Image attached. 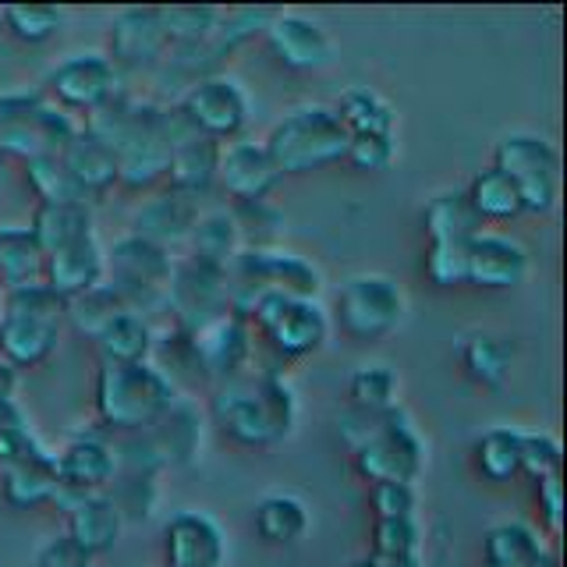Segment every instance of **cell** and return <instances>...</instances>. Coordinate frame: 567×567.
<instances>
[{"mask_svg":"<svg viewBox=\"0 0 567 567\" xmlns=\"http://www.w3.org/2000/svg\"><path fill=\"white\" fill-rule=\"evenodd\" d=\"M217 156H220V142H213L199 132L177 142L167 164V188L192 195V199H206L213 185H217Z\"/></svg>","mask_w":567,"mask_h":567,"instance_id":"cell-25","label":"cell"},{"mask_svg":"<svg viewBox=\"0 0 567 567\" xmlns=\"http://www.w3.org/2000/svg\"><path fill=\"white\" fill-rule=\"evenodd\" d=\"M0 164H4V146H0Z\"/></svg>","mask_w":567,"mask_h":567,"instance_id":"cell-55","label":"cell"},{"mask_svg":"<svg viewBox=\"0 0 567 567\" xmlns=\"http://www.w3.org/2000/svg\"><path fill=\"white\" fill-rule=\"evenodd\" d=\"M58 504L68 511V536L93 557L111 554L121 536V514L106 493H89V496H64L58 493Z\"/></svg>","mask_w":567,"mask_h":567,"instance_id":"cell-23","label":"cell"},{"mask_svg":"<svg viewBox=\"0 0 567 567\" xmlns=\"http://www.w3.org/2000/svg\"><path fill=\"white\" fill-rule=\"evenodd\" d=\"M195 220H199V199H192V195H182L174 188H164V192L150 195V199L135 209L132 235L146 238L171 252V248L188 241Z\"/></svg>","mask_w":567,"mask_h":567,"instance_id":"cell-18","label":"cell"},{"mask_svg":"<svg viewBox=\"0 0 567 567\" xmlns=\"http://www.w3.org/2000/svg\"><path fill=\"white\" fill-rule=\"evenodd\" d=\"M419 496L412 483H372V511L377 518H415Z\"/></svg>","mask_w":567,"mask_h":567,"instance_id":"cell-50","label":"cell"},{"mask_svg":"<svg viewBox=\"0 0 567 567\" xmlns=\"http://www.w3.org/2000/svg\"><path fill=\"white\" fill-rule=\"evenodd\" d=\"M164 560L167 567H220L224 564V532L203 511L174 514L164 528Z\"/></svg>","mask_w":567,"mask_h":567,"instance_id":"cell-17","label":"cell"},{"mask_svg":"<svg viewBox=\"0 0 567 567\" xmlns=\"http://www.w3.org/2000/svg\"><path fill=\"white\" fill-rule=\"evenodd\" d=\"M372 560L380 567H419L415 518H377V528H372Z\"/></svg>","mask_w":567,"mask_h":567,"instance_id":"cell-38","label":"cell"},{"mask_svg":"<svg viewBox=\"0 0 567 567\" xmlns=\"http://www.w3.org/2000/svg\"><path fill=\"white\" fill-rule=\"evenodd\" d=\"M0 312H25V316H43V319H61L64 323L68 301L61 295H53L43 280H35V284H25V288L4 291Z\"/></svg>","mask_w":567,"mask_h":567,"instance_id":"cell-47","label":"cell"},{"mask_svg":"<svg viewBox=\"0 0 567 567\" xmlns=\"http://www.w3.org/2000/svg\"><path fill=\"white\" fill-rule=\"evenodd\" d=\"M422 227L430 241H472L483 235V220L475 217L465 188L433 195L422 209Z\"/></svg>","mask_w":567,"mask_h":567,"instance_id":"cell-28","label":"cell"},{"mask_svg":"<svg viewBox=\"0 0 567 567\" xmlns=\"http://www.w3.org/2000/svg\"><path fill=\"white\" fill-rule=\"evenodd\" d=\"M156 344V330L150 319H142L135 312H121L114 323H106L103 333L96 337L100 359L114 362V365H135V362H150Z\"/></svg>","mask_w":567,"mask_h":567,"instance_id":"cell-29","label":"cell"},{"mask_svg":"<svg viewBox=\"0 0 567 567\" xmlns=\"http://www.w3.org/2000/svg\"><path fill=\"white\" fill-rule=\"evenodd\" d=\"M351 135L337 121L330 106H298L288 117H280L266 135V153L274 167L284 174H312L341 164L348 156Z\"/></svg>","mask_w":567,"mask_h":567,"instance_id":"cell-3","label":"cell"},{"mask_svg":"<svg viewBox=\"0 0 567 567\" xmlns=\"http://www.w3.org/2000/svg\"><path fill=\"white\" fill-rule=\"evenodd\" d=\"M404 316V291L390 277L362 274L337 291V319L351 341H383Z\"/></svg>","mask_w":567,"mask_h":567,"instance_id":"cell-8","label":"cell"},{"mask_svg":"<svg viewBox=\"0 0 567 567\" xmlns=\"http://www.w3.org/2000/svg\"><path fill=\"white\" fill-rule=\"evenodd\" d=\"M146 433L153 436L159 457H164V468L167 465H188V461L195 457V451H199V443H203V419L192 404L174 401L171 412L159 415Z\"/></svg>","mask_w":567,"mask_h":567,"instance_id":"cell-27","label":"cell"},{"mask_svg":"<svg viewBox=\"0 0 567 567\" xmlns=\"http://www.w3.org/2000/svg\"><path fill=\"white\" fill-rule=\"evenodd\" d=\"M174 277V256L138 235H124L106 252V284L124 298L128 312L150 319L167 312V288Z\"/></svg>","mask_w":567,"mask_h":567,"instance_id":"cell-4","label":"cell"},{"mask_svg":"<svg viewBox=\"0 0 567 567\" xmlns=\"http://www.w3.org/2000/svg\"><path fill=\"white\" fill-rule=\"evenodd\" d=\"M337 121L344 124V132L351 138L359 135H394L398 128V114L380 93H372L369 85H351L341 96V103L333 106Z\"/></svg>","mask_w":567,"mask_h":567,"instance_id":"cell-32","label":"cell"},{"mask_svg":"<svg viewBox=\"0 0 567 567\" xmlns=\"http://www.w3.org/2000/svg\"><path fill=\"white\" fill-rule=\"evenodd\" d=\"M394 156H398L394 135H359V138L348 142L344 164H351L354 171L377 174V171H386L390 164H394Z\"/></svg>","mask_w":567,"mask_h":567,"instance_id":"cell-48","label":"cell"},{"mask_svg":"<svg viewBox=\"0 0 567 567\" xmlns=\"http://www.w3.org/2000/svg\"><path fill=\"white\" fill-rule=\"evenodd\" d=\"M280 182H284V177L274 167V159H270V153H266L262 142L230 138L220 146L217 185L230 195V199H235V206L266 203V195H270Z\"/></svg>","mask_w":567,"mask_h":567,"instance_id":"cell-14","label":"cell"},{"mask_svg":"<svg viewBox=\"0 0 567 567\" xmlns=\"http://www.w3.org/2000/svg\"><path fill=\"white\" fill-rule=\"evenodd\" d=\"M114 475H117V461H114L111 443H103L96 436L71 440L58 454V483H61V493L68 496L100 493L114 483Z\"/></svg>","mask_w":567,"mask_h":567,"instance_id":"cell-20","label":"cell"},{"mask_svg":"<svg viewBox=\"0 0 567 567\" xmlns=\"http://www.w3.org/2000/svg\"><path fill=\"white\" fill-rule=\"evenodd\" d=\"M398 372L390 365H362L354 369V377L348 383V398H351V408H362V412H386V408H394L398 401Z\"/></svg>","mask_w":567,"mask_h":567,"instance_id":"cell-43","label":"cell"},{"mask_svg":"<svg viewBox=\"0 0 567 567\" xmlns=\"http://www.w3.org/2000/svg\"><path fill=\"white\" fill-rule=\"evenodd\" d=\"M61 344V319L0 312V359L11 369L47 362Z\"/></svg>","mask_w":567,"mask_h":567,"instance_id":"cell-22","label":"cell"},{"mask_svg":"<svg viewBox=\"0 0 567 567\" xmlns=\"http://www.w3.org/2000/svg\"><path fill=\"white\" fill-rule=\"evenodd\" d=\"M522 472L539 478L560 475V447L554 436L546 433H522Z\"/></svg>","mask_w":567,"mask_h":567,"instance_id":"cell-49","label":"cell"},{"mask_svg":"<svg viewBox=\"0 0 567 567\" xmlns=\"http://www.w3.org/2000/svg\"><path fill=\"white\" fill-rule=\"evenodd\" d=\"M121 312H128V306H124V298L111 288V284L103 280L100 288L85 291V295H79V298H71L64 319H71V327H75L79 333H85V337H93V341H96V337L103 333V327H106V323H114V319H117Z\"/></svg>","mask_w":567,"mask_h":567,"instance_id":"cell-41","label":"cell"},{"mask_svg":"<svg viewBox=\"0 0 567 567\" xmlns=\"http://www.w3.org/2000/svg\"><path fill=\"white\" fill-rule=\"evenodd\" d=\"M61 489L58 483V457L53 454H35L29 461H18V465L4 468V496L14 507H35L53 501Z\"/></svg>","mask_w":567,"mask_h":567,"instance_id":"cell-31","label":"cell"},{"mask_svg":"<svg viewBox=\"0 0 567 567\" xmlns=\"http://www.w3.org/2000/svg\"><path fill=\"white\" fill-rule=\"evenodd\" d=\"M156 11H159V25H164V35H167V47L206 43L224 14L213 4H171V8H156Z\"/></svg>","mask_w":567,"mask_h":567,"instance_id":"cell-39","label":"cell"},{"mask_svg":"<svg viewBox=\"0 0 567 567\" xmlns=\"http://www.w3.org/2000/svg\"><path fill=\"white\" fill-rule=\"evenodd\" d=\"M493 167L504 171L522 195L525 213H549L560 192V156L539 135L514 132L493 146Z\"/></svg>","mask_w":567,"mask_h":567,"instance_id":"cell-7","label":"cell"},{"mask_svg":"<svg viewBox=\"0 0 567 567\" xmlns=\"http://www.w3.org/2000/svg\"><path fill=\"white\" fill-rule=\"evenodd\" d=\"M536 493H539V511H543L546 525L549 528H560V511H564V501H560V475L539 478Z\"/></svg>","mask_w":567,"mask_h":567,"instance_id":"cell-52","label":"cell"},{"mask_svg":"<svg viewBox=\"0 0 567 567\" xmlns=\"http://www.w3.org/2000/svg\"><path fill=\"white\" fill-rule=\"evenodd\" d=\"M103 280H106V252L100 248L96 238L68 245L61 252L43 259V284L53 295H61L64 301L100 288Z\"/></svg>","mask_w":567,"mask_h":567,"instance_id":"cell-21","label":"cell"},{"mask_svg":"<svg viewBox=\"0 0 567 567\" xmlns=\"http://www.w3.org/2000/svg\"><path fill=\"white\" fill-rule=\"evenodd\" d=\"M47 89L64 111L96 114L121 93V75L106 61V53H75L50 71Z\"/></svg>","mask_w":567,"mask_h":567,"instance_id":"cell-12","label":"cell"},{"mask_svg":"<svg viewBox=\"0 0 567 567\" xmlns=\"http://www.w3.org/2000/svg\"><path fill=\"white\" fill-rule=\"evenodd\" d=\"M461 365H465V372L478 386L496 390V386H504L511 372V348L501 337H489V333L468 337L465 348H461Z\"/></svg>","mask_w":567,"mask_h":567,"instance_id":"cell-40","label":"cell"},{"mask_svg":"<svg viewBox=\"0 0 567 567\" xmlns=\"http://www.w3.org/2000/svg\"><path fill=\"white\" fill-rule=\"evenodd\" d=\"M354 468L369 483H415L425 461V443L401 408H386L377 415L372 430L359 447H351Z\"/></svg>","mask_w":567,"mask_h":567,"instance_id":"cell-5","label":"cell"},{"mask_svg":"<svg viewBox=\"0 0 567 567\" xmlns=\"http://www.w3.org/2000/svg\"><path fill=\"white\" fill-rule=\"evenodd\" d=\"M192 348L195 359H199L203 380L220 383L248 369V359H252V330H248L241 316L224 312L203 330L192 333Z\"/></svg>","mask_w":567,"mask_h":567,"instance_id":"cell-15","label":"cell"},{"mask_svg":"<svg viewBox=\"0 0 567 567\" xmlns=\"http://www.w3.org/2000/svg\"><path fill=\"white\" fill-rule=\"evenodd\" d=\"M209 412L241 447H274L295 430L298 401L280 372L245 369L238 377L217 383Z\"/></svg>","mask_w":567,"mask_h":567,"instance_id":"cell-1","label":"cell"},{"mask_svg":"<svg viewBox=\"0 0 567 567\" xmlns=\"http://www.w3.org/2000/svg\"><path fill=\"white\" fill-rule=\"evenodd\" d=\"M75 132L79 128L61 106H50L43 96H0V146H4V156H53L68 146Z\"/></svg>","mask_w":567,"mask_h":567,"instance_id":"cell-6","label":"cell"},{"mask_svg":"<svg viewBox=\"0 0 567 567\" xmlns=\"http://www.w3.org/2000/svg\"><path fill=\"white\" fill-rule=\"evenodd\" d=\"M167 53V35L156 8H124L111 22V53L117 75H153Z\"/></svg>","mask_w":567,"mask_h":567,"instance_id":"cell-13","label":"cell"},{"mask_svg":"<svg viewBox=\"0 0 567 567\" xmlns=\"http://www.w3.org/2000/svg\"><path fill=\"white\" fill-rule=\"evenodd\" d=\"M483 567H489V564H483Z\"/></svg>","mask_w":567,"mask_h":567,"instance_id":"cell-56","label":"cell"},{"mask_svg":"<svg viewBox=\"0 0 567 567\" xmlns=\"http://www.w3.org/2000/svg\"><path fill=\"white\" fill-rule=\"evenodd\" d=\"M167 312L174 327L195 333L217 316L230 312V274L224 266H209L199 259L174 262V277L167 288Z\"/></svg>","mask_w":567,"mask_h":567,"instance_id":"cell-9","label":"cell"},{"mask_svg":"<svg viewBox=\"0 0 567 567\" xmlns=\"http://www.w3.org/2000/svg\"><path fill=\"white\" fill-rule=\"evenodd\" d=\"M465 195H468V203L475 209V217L483 224L486 220H514V217H522V213H525L518 188H514L511 177L504 171H496L493 164L472 177Z\"/></svg>","mask_w":567,"mask_h":567,"instance_id":"cell-35","label":"cell"},{"mask_svg":"<svg viewBox=\"0 0 567 567\" xmlns=\"http://www.w3.org/2000/svg\"><path fill=\"white\" fill-rule=\"evenodd\" d=\"M256 536L270 546H291L306 536L309 528V511L298 496L288 493H277V496H266V501L256 504Z\"/></svg>","mask_w":567,"mask_h":567,"instance_id":"cell-34","label":"cell"},{"mask_svg":"<svg viewBox=\"0 0 567 567\" xmlns=\"http://www.w3.org/2000/svg\"><path fill=\"white\" fill-rule=\"evenodd\" d=\"M58 156L85 199H103L117 185V153L93 132L79 128Z\"/></svg>","mask_w":567,"mask_h":567,"instance_id":"cell-24","label":"cell"},{"mask_svg":"<svg viewBox=\"0 0 567 567\" xmlns=\"http://www.w3.org/2000/svg\"><path fill=\"white\" fill-rule=\"evenodd\" d=\"M422 270L436 288H457L468 280V241H430Z\"/></svg>","mask_w":567,"mask_h":567,"instance_id":"cell-45","label":"cell"},{"mask_svg":"<svg viewBox=\"0 0 567 567\" xmlns=\"http://www.w3.org/2000/svg\"><path fill=\"white\" fill-rule=\"evenodd\" d=\"M528 274V252L504 235H475L468 241V280L472 288L486 291H507L518 288Z\"/></svg>","mask_w":567,"mask_h":567,"instance_id":"cell-19","label":"cell"},{"mask_svg":"<svg viewBox=\"0 0 567 567\" xmlns=\"http://www.w3.org/2000/svg\"><path fill=\"white\" fill-rule=\"evenodd\" d=\"M549 557L543 554V543L536 532L522 522L496 525L486 532V560L489 567H543Z\"/></svg>","mask_w":567,"mask_h":567,"instance_id":"cell-36","label":"cell"},{"mask_svg":"<svg viewBox=\"0 0 567 567\" xmlns=\"http://www.w3.org/2000/svg\"><path fill=\"white\" fill-rule=\"evenodd\" d=\"M475 468L486 483H511L514 475H522V433L496 425V430L478 436Z\"/></svg>","mask_w":567,"mask_h":567,"instance_id":"cell-37","label":"cell"},{"mask_svg":"<svg viewBox=\"0 0 567 567\" xmlns=\"http://www.w3.org/2000/svg\"><path fill=\"white\" fill-rule=\"evenodd\" d=\"M351 567H380V564H377V560H372V557H369V560H359V564H351Z\"/></svg>","mask_w":567,"mask_h":567,"instance_id":"cell-54","label":"cell"},{"mask_svg":"<svg viewBox=\"0 0 567 567\" xmlns=\"http://www.w3.org/2000/svg\"><path fill=\"white\" fill-rule=\"evenodd\" d=\"M29 235L40 245L43 259L61 252L68 245H79L93 235V209L85 203H40L32 213Z\"/></svg>","mask_w":567,"mask_h":567,"instance_id":"cell-26","label":"cell"},{"mask_svg":"<svg viewBox=\"0 0 567 567\" xmlns=\"http://www.w3.org/2000/svg\"><path fill=\"white\" fill-rule=\"evenodd\" d=\"M188 259H199L209 266H224L230 270V262L241 252V238L230 209H213V213H199L192 235H188Z\"/></svg>","mask_w":567,"mask_h":567,"instance_id":"cell-30","label":"cell"},{"mask_svg":"<svg viewBox=\"0 0 567 567\" xmlns=\"http://www.w3.org/2000/svg\"><path fill=\"white\" fill-rule=\"evenodd\" d=\"M43 280V252L29 227H0V291Z\"/></svg>","mask_w":567,"mask_h":567,"instance_id":"cell-33","label":"cell"},{"mask_svg":"<svg viewBox=\"0 0 567 567\" xmlns=\"http://www.w3.org/2000/svg\"><path fill=\"white\" fill-rule=\"evenodd\" d=\"M262 35L266 47L274 50V58L291 71H319L333 61V40L301 14L277 11Z\"/></svg>","mask_w":567,"mask_h":567,"instance_id":"cell-16","label":"cell"},{"mask_svg":"<svg viewBox=\"0 0 567 567\" xmlns=\"http://www.w3.org/2000/svg\"><path fill=\"white\" fill-rule=\"evenodd\" d=\"M174 106L195 132L220 142V146L230 138H241V128L248 121V96L241 93V85L235 79L220 75V71L185 89Z\"/></svg>","mask_w":567,"mask_h":567,"instance_id":"cell-10","label":"cell"},{"mask_svg":"<svg viewBox=\"0 0 567 567\" xmlns=\"http://www.w3.org/2000/svg\"><path fill=\"white\" fill-rule=\"evenodd\" d=\"M25 182L40 203H85L89 206V199L82 195V188L71 182V174L64 171L58 153L25 159Z\"/></svg>","mask_w":567,"mask_h":567,"instance_id":"cell-42","label":"cell"},{"mask_svg":"<svg viewBox=\"0 0 567 567\" xmlns=\"http://www.w3.org/2000/svg\"><path fill=\"white\" fill-rule=\"evenodd\" d=\"M177 386L156 369V362L114 365L103 362L96 372V415L111 433H142L171 412Z\"/></svg>","mask_w":567,"mask_h":567,"instance_id":"cell-2","label":"cell"},{"mask_svg":"<svg viewBox=\"0 0 567 567\" xmlns=\"http://www.w3.org/2000/svg\"><path fill=\"white\" fill-rule=\"evenodd\" d=\"M35 564L40 567H89L93 564V554L82 549L71 536H58L40 549V560Z\"/></svg>","mask_w":567,"mask_h":567,"instance_id":"cell-51","label":"cell"},{"mask_svg":"<svg viewBox=\"0 0 567 567\" xmlns=\"http://www.w3.org/2000/svg\"><path fill=\"white\" fill-rule=\"evenodd\" d=\"M4 25L14 40L22 43H47L61 32L64 25V11L53 4H11L4 11Z\"/></svg>","mask_w":567,"mask_h":567,"instance_id":"cell-44","label":"cell"},{"mask_svg":"<svg viewBox=\"0 0 567 567\" xmlns=\"http://www.w3.org/2000/svg\"><path fill=\"white\" fill-rule=\"evenodd\" d=\"M111 486H114L111 501H114V507L121 514V522L124 518H132V522L150 518V511L156 504V475H124V472H117Z\"/></svg>","mask_w":567,"mask_h":567,"instance_id":"cell-46","label":"cell"},{"mask_svg":"<svg viewBox=\"0 0 567 567\" xmlns=\"http://www.w3.org/2000/svg\"><path fill=\"white\" fill-rule=\"evenodd\" d=\"M14 394V369L0 359V401H8Z\"/></svg>","mask_w":567,"mask_h":567,"instance_id":"cell-53","label":"cell"},{"mask_svg":"<svg viewBox=\"0 0 567 567\" xmlns=\"http://www.w3.org/2000/svg\"><path fill=\"white\" fill-rule=\"evenodd\" d=\"M227 274L235 288L248 291H280L291 298H316L319 291L316 266L280 248H241Z\"/></svg>","mask_w":567,"mask_h":567,"instance_id":"cell-11","label":"cell"}]
</instances>
